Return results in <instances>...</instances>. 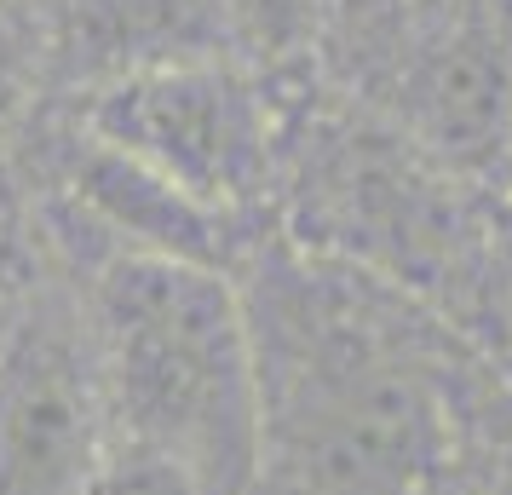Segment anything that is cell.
I'll return each mask as SVG.
<instances>
[{"label":"cell","mask_w":512,"mask_h":495,"mask_svg":"<svg viewBox=\"0 0 512 495\" xmlns=\"http://www.w3.org/2000/svg\"><path fill=\"white\" fill-rule=\"evenodd\" d=\"M236 288L259 375L254 495H438L512 421L495 357L363 265L277 236Z\"/></svg>","instance_id":"6da1fadb"},{"label":"cell","mask_w":512,"mask_h":495,"mask_svg":"<svg viewBox=\"0 0 512 495\" xmlns=\"http://www.w3.org/2000/svg\"><path fill=\"white\" fill-rule=\"evenodd\" d=\"M110 444L162 455L213 495L259 490L254 334L231 271L104 248L75 271Z\"/></svg>","instance_id":"7a4b0ae2"},{"label":"cell","mask_w":512,"mask_h":495,"mask_svg":"<svg viewBox=\"0 0 512 495\" xmlns=\"http://www.w3.org/2000/svg\"><path fill=\"white\" fill-rule=\"evenodd\" d=\"M277 202L288 242L409 288L449 323L478 294L489 231L472 213V179L432 162L374 110L288 127Z\"/></svg>","instance_id":"3957f363"},{"label":"cell","mask_w":512,"mask_h":495,"mask_svg":"<svg viewBox=\"0 0 512 495\" xmlns=\"http://www.w3.org/2000/svg\"><path fill=\"white\" fill-rule=\"evenodd\" d=\"M81 133L236 225H248L282 196L288 127L254 75L219 58L110 75L81 110Z\"/></svg>","instance_id":"277c9868"},{"label":"cell","mask_w":512,"mask_h":495,"mask_svg":"<svg viewBox=\"0 0 512 495\" xmlns=\"http://www.w3.org/2000/svg\"><path fill=\"white\" fill-rule=\"evenodd\" d=\"M374 116L472 185L501 179L512 139V0H432L386 58Z\"/></svg>","instance_id":"5b68a950"},{"label":"cell","mask_w":512,"mask_h":495,"mask_svg":"<svg viewBox=\"0 0 512 495\" xmlns=\"http://www.w3.org/2000/svg\"><path fill=\"white\" fill-rule=\"evenodd\" d=\"M104 455L93 334L75 283L58 277L0 357V495H93Z\"/></svg>","instance_id":"8992f818"},{"label":"cell","mask_w":512,"mask_h":495,"mask_svg":"<svg viewBox=\"0 0 512 495\" xmlns=\"http://www.w3.org/2000/svg\"><path fill=\"white\" fill-rule=\"evenodd\" d=\"M52 283H58V271L47 265L41 242H35L18 219L0 213V357H6V346H12L18 334H24V323L35 317V306L47 300Z\"/></svg>","instance_id":"52a82bcc"},{"label":"cell","mask_w":512,"mask_h":495,"mask_svg":"<svg viewBox=\"0 0 512 495\" xmlns=\"http://www.w3.org/2000/svg\"><path fill=\"white\" fill-rule=\"evenodd\" d=\"M225 6V24L259 52V58H282L311 41L323 0H219Z\"/></svg>","instance_id":"ba28073f"},{"label":"cell","mask_w":512,"mask_h":495,"mask_svg":"<svg viewBox=\"0 0 512 495\" xmlns=\"http://www.w3.org/2000/svg\"><path fill=\"white\" fill-rule=\"evenodd\" d=\"M93 495H213V490H208V484H196L185 467L162 461V455H144V449L110 444Z\"/></svg>","instance_id":"9c48e42d"},{"label":"cell","mask_w":512,"mask_h":495,"mask_svg":"<svg viewBox=\"0 0 512 495\" xmlns=\"http://www.w3.org/2000/svg\"><path fill=\"white\" fill-rule=\"evenodd\" d=\"M495 190L507 196V236H512V139H507V162H501V179H495Z\"/></svg>","instance_id":"30bf717a"}]
</instances>
